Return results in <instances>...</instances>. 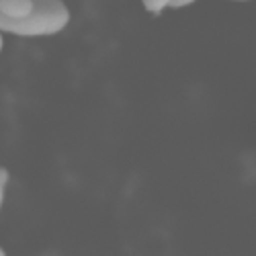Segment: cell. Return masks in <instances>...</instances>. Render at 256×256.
<instances>
[{
	"mask_svg": "<svg viewBox=\"0 0 256 256\" xmlns=\"http://www.w3.org/2000/svg\"><path fill=\"white\" fill-rule=\"evenodd\" d=\"M72 14L64 0H0V33L20 39L60 35Z\"/></svg>",
	"mask_w": 256,
	"mask_h": 256,
	"instance_id": "obj_1",
	"label": "cell"
},
{
	"mask_svg": "<svg viewBox=\"0 0 256 256\" xmlns=\"http://www.w3.org/2000/svg\"><path fill=\"white\" fill-rule=\"evenodd\" d=\"M170 2H172V0H142L144 8L150 12V14H160V12L168 10Z\"/></svg>",
	"mask_w": 256,
	"mask_h": 256,
	"instance_id": "obj_2",
	"label": "cell"
},
{
	"mask_svg": "<svg viewBox=\"0 0 256 256\" xmlns=\"http://www.w3.org/2000/svg\"><path fill=\"white\" fill-rule=\"evenodd\" d=\"M8 180H10L8 170L0 166V211H2V205H4V197H6V186H8Z\"/></svg>",
	"mask_w": 256,
	"mask_h": 256,
	"instance_id": "obj_3",
	"label": "cell"
},
{
	"mask_svg": "<svg viewBox=\"0 0 256 256\" xmlns=\"http://www.w3.org/2000/svg\"><path fill=\"white\" fill-rule=\"evenodd\" d=\"M195 2H197V0H172L168 8H172V10H180V8H186V6H190V4H195Z\"/></svg>",
	"mask_w": 256,
	"mask_h": 256,
	"instance_id": "obj_4",
	"label": "cell"
},
{
	"mask_svg": "<svg viewBox=\"0 0 256 256\" xmlns=\"http://www.w3.org/2000/svg\"><path fill=\"white\" fill-rule=\"evenodd\" d=\"M2 48H4V35L0 33V54H2Z\"/></svg>",
	"mask_w": 256,
	"mask_h": 256,
	"instance_id": "obj_5",
	"label": "cell"
},
{
	"mask_svg": "<svg viewBox=\"0 0 256 256\" xmlns=\"http://www.w3.org/2000/svg\"><path fill=\"white\" fill-rule=\"evenodd\" d=\"M4 254H6V250H4L2 246H0V256H4Z\"/></svg>",
	"mask_w": 256,
	"mask_h": 256,
	"instance_id": "obj_6",
	"label": "cell"
},
{
	"mask_svg": "<svg viewBox=\"0 0 256 256\" xmlns=\"http://www.w3.org/2000/svg\"><path fill=\"white\" fill-rule=\"evenodd\" d=\"M232 2H248V0H232Z\"/></svg>",
	"mask_w": 256,
	"mask_h": 256,
	"instance_id": "obj_7",
	"label": "cell"
}]
</instances>
